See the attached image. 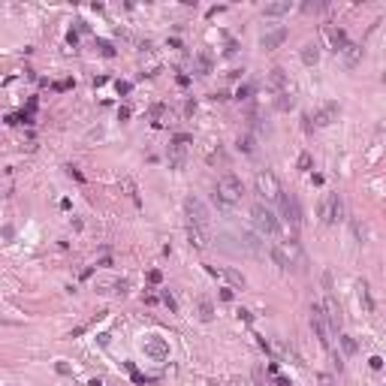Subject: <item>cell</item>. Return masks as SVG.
Instances as JSON below:
<instances>
[{"label": "cell", "instance_id": "cell-1", "mask_svg": "<svg viewBox=\"0 0 386 386\" xmlns=\"http://www.w3.org/2000/svg\"><path fill=\"white\" fill-rule=\"evenodd\" d=\"M184 211H187V233H190V242L196 248H205V239H208V211L199 199H187L184 202Z\"/></svg>", "mask_w": 386, "mask_h": 386}, {"label": "cell", "instance_id": "cell-2", "mask_svg": "<svg viewBox=\"0 0 386 386\" xmlns=\"http://www.w3.org/2000/svg\"><path fill=\"white\" fill-rule=\"evenodd\" d=\"M217 199L220 202H226V205H236V202H242V196H245V184H242V178L239 175H233V172H226V175H220L217 178Z\"/></svg>", "mask_w": 386, "mask_h": 386}, {"label": "cell", "instance_id": "cell-3", "mask_svg": "<svg viewBox=\"0 0 386 386\" xmlns=\"http://www.w3.org/2000/svg\"><path fill=\"white\" fill-rule=\"evenodd\" d=\"M251 217H254V226L260 229V236L278 239V233H281V223H278V217H275V211H272L269 205L257 202V205H254V211H251Z\"/></svg>", "mask_w": 386, "mask_h": 386}, {"label": "cell", "instance_id": "cell-4", "mask_svg": "<svg viewBox=\"0 0 386 386\" xmlns=\"http://www.w3.org/2000/svg\"><path fill=\"white\" fill-rule=\"evenodd\" d=\"M257 193H260L266 202H278V196H281V184H278L275 172L263 169V172L257 175Z\"/></svg>", "mask_w": 386, "mask_h": 386}, {"label": "cell", "instance_id": "cell-5", "mask_svg": "<svg viewBox=\"0 0 386 386\" xmlns=\"http://www.w3.org/2000/svg\"><path fill=\"white\" fill-rule=\"evenodd\" d=\"M311 326H314V332H317V338H320V344L326 347V350H332V329H329V323H326V314H323V308L320 305H314L311 308Z\"/></svg>", "mask_w": 386, "mask_h": 386}, {"label": "cell", "instance_id": "cell-6", "mask_svg": "<svg viewBox=\"0 0 386 386\" xmlns=\"http://www.w3.org/2000/svg\"><path fill=\"white\" fill-rule=\"evenodd\" d=\"M187 142H190L187 133H181V136L172 139V145H169V166H172V169H184V160H187Z\"/></svg>", "mask_w": 386, "mask_h": 386}, {"label": "cell", "instance_id": "cell-7", "mask_svg": "<svg viewBox=\"0 0 386 386\" xmlns=\"http://www.w3.org/2000/svg\"><path fill=\"white\" fill-rule=\"evenodd\" d=\"M323 220L326 223L344 220V199H341V193H329L326 196V202H323Z\"/></svg>", "mask_w": 386, "mask_h": 386}, {"label": "cell", "instance_id": "cell-8", "mask_svg": "<svg viewBox=\"0 0 386 386\" xmlns=\"http://www.w3.org/2000/svg\"><path fill=\"white\" fill-rule=\"evenodd\" d=\"M278 202H281V211H284V217H287V220L293 223V229H299V220H302V214H299V202H296L293 196H287L284 190H281Z\"/></svg>", "mask_w": 386, "mask_h": 386}, {"label": "cell", "instance_id": "cell-9", "mask_svg": "<svg viewBox=\"0 0 386 386\" xmlns=\"http://www.w3.org/2000/svg\"><path fill=\"white\" fill-rule=\"evenodd\" d=\"M323 314H326V323H329V329H332V332H341V323H344V317H341V308H338V302H335L332 296H326Z\"/></svg>", "mask_w": 386, "mask_h": 386}, {"label": "cell", "instance_id": "cell-10", "mask_svg": "<svg viewBox=\"0 0 386 386\" xmlns=\"http://www.w3.org/2000/svg\"><path fill=\"white\" fill-rule=\"evenodd\" d=\"M323 33L329 36V42H332V51H335V54H341V51L347 48V33H344L341 27H332V24H326V27H323Z\"/></svg>", "mask_w": 386, "mask_h": 386}, {"label": "cell", "instance_id": "cell-11", "mask_svg": "<svg viewBox=\"0 0 386 386\" xmlns=\"http://www.w3.org/2000/svg\"><path fill=\"white\" fill-rule=\"evenodd\" d=\"M145 353H148V356H154L157 362H163V359L169 356V347L163 344V338L151 335V338H145Z\"/></svg>", "mask_w": 386, "mask_h": 386}, {"label": "cell", "instance_id": "cell-12", "mask_svg": "<svg viewBox=\"0 0 386 386\" xmlns=\"http://www.w3.org/2000/svg\"><path fill=\"white\" fill-rule=\"evenodd\" d=\"M284 39H287V27H278V30H272V33H263V39H260V42H263V48H266V51H272V48H278Z\"/></svg>", "mask_w": 386, "mask_h": 386}, {"label": "cell", "instance_id": "cell-13", "mask_svg": "<svg viewBox=\"0 0 386 386\" xmlns=\"http://www.w3.org/2000/svg\"><path fill=\"white\" fill-rule=\"evenodd\" d=\"M211 275H220V278H226L236 290H245V275L236 272V269H211Z\"/></svg>", "mask_w": 386, "mask_h": 386}, {"label": "cell", "instance_id": "cell-14", "mask_svg": "<svg viewBox=\"0 0 386 386\" xmlns=\"http://www.w3.org/2000/svg\"><path fill=\"white\" fill-rule=\"evenodd\" d=\"M335 118H338V103H326V106H323V109L317 112V124H320V127L332 124Z\"/></svg>", "mask_w": 386, "mask_h": 386}, {"label": "cell", "instance_id": "cell-15", "mask_svg": "<svg viewBox=\"0 0 386 386\" xmlns=\"http://www.w3.org/2000/svg\"><path fill=\"white\" fill-rule=\"evenodd\" d=\"M302 60H305L308 66H314V63L320 60V45H317V42H305V48H302Z\"/></svg>", "mask_w": 386, "mask_h": 386}, {"label": "cell", "instance_id": "cell-16", "mask_svg": "<svg viewBox=\"0 0 386 386\" xmlns=\"http://www.w3.org/2000/svg\"><path fill=\"white\" fill-rule=\"evenodd\" d=\"M269 254H272V260H275L281 269H290V266H293V260L287 257V251H284L281 245H272V248H269Z\"/></svg>", "mask_w": 386, "mask_h": 386}, {"label": "cell", "instance_id": "cell-17", "mask_svg": "<svg viewBox=\"0 0 386 386\" xmlns=\"http://www.w3.org/2000/svg\"><path fill=\"white\" fill-rule=\"evenodd\" d=\"M269 82H272V88H278V91H290V88H287V75H284V69H281V66H275V69H272Z\"/></svg>", "mask_w": 386, "mask_h": 386}, {"label": "cell", "instance_id": "cell-18", "mask_svg": "<svg viewBox=\"0 0 386 386\" xmlns=\"http://www.w3.org/2000/svg\"><path fill=\"white\" fill-rule=\"evenodd\" d=\"M359 302L365 305V311H368V314L374 311V302H371V293H368V284H365V281H359Z\"/></svg>", "mask_w": 386, "mask_h": 386}, {"label": "cell", "instance_id": "cell-19", "mask_svg": "<svg viewBox=\"0 0 386 386\" xmlns=\"http://www.w3.org/2000/svg\"><path fill=\"white\" fill-rule=\"evenodd\" d=\"M341 54H344V60H347V63L353 66V63L359 60V45H353V42H347V48H344Z\"/></svg>", "mask_w": 386, "mask_h": 386}, {"label": "cell", "instance_id": "cell-20", "mask_svg": "<svg viewBox=\"0 0 386 386\" xmlns=\"http://www.w3.org/2000/svg\"><path fill=\"white\" fill-rule=\"evenodd\" d=\"M263 12L266 15H281V12H290V3H269Z\"/></svg>", "mask_w": 386, "mask_h": 386}, {"label": "cell", "instance_id": "cell-21", "mask_svg": "<svg viewBox=\"0 0 386 386\" xmlns=\"http://www.w3.org/2000/svg\"><path fill=\"white\" fill-rule=\"evenodd\" d=\"M208 72H211V54L202 51L199 54V75H208Z\"/></svg>", "mask_w": 386, "mask_h": 386}, {"label": "cell", "instance_id": "cell-22", "mask_svg": "<svg viewBox=\"0 0 386 386\" xmlns=\"http://www.w3.org/2000/svg\"><path fill=\"white\" fill-rule=\"evenodd\" d=\"M211 317H214V308H211V302H205V299H202V302H199V320H205V323H208Z\"/></svg>", "mask_w": 386, "mask_h": 386}, {"label": "cell", "instance_id": "cell-23", "mask_svg": "<svg viewBox=\"0 0 386 386\" xmlns=\"http://www.w3.org/2000/svg\"><path fill=\"white\" fill-rule=\"evenodd\" d=\"M338 341H341V347H344V353H347V356H353V353H356V341H353L350 335H338Z\"/></svg>", "mask_w": 386, "mask_h": 386}, {"label": "cell", "instance_id": "cell-24", "mask_svg": "<svg viewBox=\"0 0 386 386\" xmlns=\"http://www.w3.org/2000/svg\"><path fill=\"white\" fill-rule=\"evenodd\" d=\"M299 169H302V172L311 169V154H302V157H299Z\"/></svg>", "mask_w": 386, "mask_h": 386}, {"label": "cell", "instance_id": "cell-25", "mask_svg": "<svg viewBox=\"0 0 386 386\" xmlns=\"http://www.w3.org/2000/svg\"><path fill=\"white\" fill-rule=\"evenodd\" d=\"M239 148H245L248 154L254 151V142H251V136H245V139H239Z\"/></svg>", "mask_w": 386, "mask_h": 386}, {"label": "cell", "instance_id": "cell-26", "mask_svg": "<svg viewBox=\"0 0 386 386\" xmlns=\"http://www.w3.org/2000/svg\"><path fill=\"white\" fill-rule=\"evenodd\" d=\"M163 302H166V308H169V311H178V305H175L172 293H163Z\"/></svg>", "mask_w": 386, "mask_h": 386}, {"label": "cell", "instance_id": "cell-27", "mask_svg": "<svg viewBox=\"0 0 386 386\" xmlns=\"http://www.w3.org/2000/svg\"><path fill=\"white\" fill-rule=\"evenodd\" d=\"M368 362H371V368H374V371H380V368H383V359H380V356H371Z\"/></svg>", "mask_w": 386, "mask_h": 386}, {"label": "cell", "instance_id": "cell-28", "mask_svg": "<svg viewBox=\"0 0 386 386\" xmlns=\"http://www.w3.org/2000/svg\"><path fill=\"white\" fill-rule=\"evenodd\" d=\"M275 386H290V380H287V377H281V374H275Z\"/></svg>", "mask_w": 386, "mask_h": 386}, {"label": "cell", "instance_id": "cell-29", "mask_svg": "<svg viewBox=\"0 0 386 386\" xmlns=\"http://www.w3.org/2000/svg\"><path fill=\"white\" fill-rule=\"evenodd\" d=\"M332 383V377H326V374H323V377H320V386H329Z\"/></svg>", "mask_w": 386, "mask_h": 386}]
</instances>
